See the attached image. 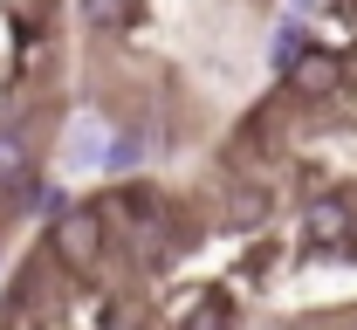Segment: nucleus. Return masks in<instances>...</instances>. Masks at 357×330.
<instances>
[{"instance_id":"nucleus-6","label":"nucleus","mask_w":357,"mask_h":330,"mask_svg":"<svg viewBox=\"0 0 357 330\" xmlns=\"http://www.w3.org/2000/svg\"><path fill=\"white\" fill-rule=\"evenodd\" d=\"M110 144H117V124L103 110H76L55 158H62V172H110Z\"/></svg>"},{"instance_id":"nucleus-5","label":"nucleus","mask_w":357,"mask_h":330,"mask_svg":"<svg viewBox=\"0 0 357 330\" xmlns=\"http://www.w3.org/2000/svg\"><path fill=\"white\" fill-rule=\"evenodd\" d=\"M275 220V186L261 172H227L220 179V227L227 234H261Z\"/></svg>"},{"instance_id":"nucleus-11","label":"nucleus","mask_w":357,"mask_h":330,"mask_svg":"<svg viewBox=\"0 0 357 330\" xmlns=\"http://www.w3.org/2000/svg\"><path fill=\"white\" fill-rule=\"evenodd\" d=\"M289 14H303V21H310V14H323V0H289Z\"/></svg>"},{"instance_id":"nucleus-8","label":"nucleus","mask_w":357,"mask_h":330,"mask_svg":"<svg viewBox=\"0 0 357 330\" xmlns=\"http://www.w3.org/2000/svg\"><path fill=\"white\" fill-rule=\"evenodd\" d=\"M310 48H316L310 21H303V14H282V21H275V35H268V69H275V76H289Z\"/></svg>"},{"instance_id":"nucleus-1","label":"nucleus","mask_w":357,"mask_h":330,"mask_svg":"<svg viewBox=\"0 0 357 330\" xmlns=\"http://www.w3.org/2000/svg\"><path fill=\"white\" fill-rule=\"evenodd\" d=\"M42 248L55 255V269L69 276V283H96L103 276V262L117 255V241H110V227L96 220V207L89 200H69L55 220L42 227Z\"/></svg>"},{"instance_id":"nucleus-9","label":"nucleus","mask_w":357,"mask_h":330,"mask_svg":"<svg viewBox=\"0 0 357 330\" xmlns=\"http://www.w3.org/2000/svg\"><path fill=\"white\" fill-rule=\"evenodd\" d=\"M172 330H241V310H234V296H227V289H199Z\"/></svg>"},{"instance_id":"nucleus-4","label":"nucleus","mask_w":357,"mask_h":330,"mask_svg":"<svg viewBox=\"0 0 357 330\" xmlns=\"http://www.w3.org/2000/svg\"><path fill=\"white\" fill-rule=\"evenodd\" d=\"M344 83H351V55L316 42L310 55L282 76V96H289V103H303V110H310V103L323 110V103H337V96H344Z\"/></svg>"},{"instance_id":"nucleus-7","label":"nucleus","mask_w":357,"mask_h":330,"mask_svg":"<svg viewBox=\"0 0 357 330\" xmlns=\"http://www.w3.org/2000/svg\"><path fill=\"white\" fill-rule=\"evenodd\" d=\"M42 172V151H35V131L21 117H0V213L21 200V186Z\"/></svg>"},{"instance_id":"nucleus-10","label":"nucleus","mask_w":357,"mask_h":330,"mask_svg":"<svg viewBox=\"0 0 357 330\" xmlns=\"http://www.w3.org/2000/svg\"><path fill=\"white\" fill-rule=\"evenodd\" d=\"M76 14H83V28L96 42H117V35H131L137 0H76Z\"/></svg>"},{"instance_id":"nucleus-3","label":"nucleus","mask_w":357,"mask_h":330,"mask_svg":"<svg viewBox=\"0 0 357 330\" xmlns=\"http://www.w3.org/2000/svg\"><path fill=\"white\" fill-rule=\"evenodd\" d=\"M303 248L310 255H357V193L323 186L303 207Z\"/></svg>"},{"instance_id":"nucleus-2","label":"nucleus","mask_w":357,"mask_h":330,"mask_svg":"<svg viewBox=\"0 0 357 330\" xmlns=\"http://www.w3.org/2000/svg\"><path fill=\"white\" fill-rule=\"evenodd\" d=\"M89 207H96V220L110 227V241L124 248V241H131L144 220H158V213L172 207V193L158 186V179H137V172H131V179H110V186H96V193H89Z\"/></svg>"}]
</instances>
